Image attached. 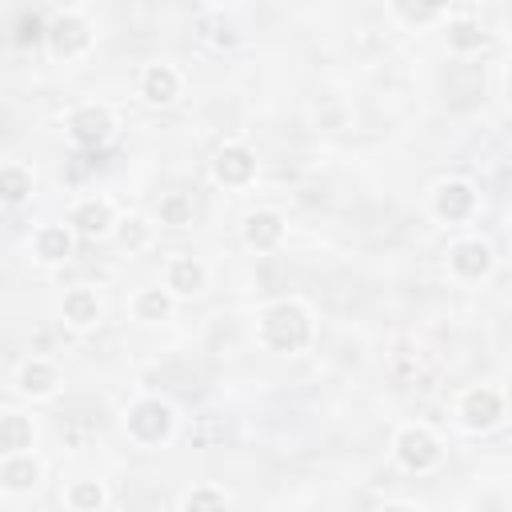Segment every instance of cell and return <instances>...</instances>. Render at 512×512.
Returning a JSON list of instances; mask_svg holds the SVG:
<instances>
[{"instance_id":"obj_17","label":"cell","mask_w":512,"mask_h":512,"mask_svg":"<svg viewBox=\"0 0 512 512\" xmlns=\"http://www.w3.org/2000/svg\"><path fill=\"white\" fill-rule=\"evenodd\" d=\"M28 248H32V260H36V264L56 268V264H64V260L72 256V248H76V232L68 228V220H52V224H40V228L32 232Z\"/></svg>"},{"instance_id":"obj_24","label":"cell","mask_w":512,"mask_h":512,"mask_svg":"<svg viewBox=\"0 0 512 512\" xmlns=\"http://www.w3.org/2000/svg\"><path fill=\"white\" fill-rule=\"evenodd\" d=\"M228 504H232V492H228L224 484H212V480L192 484V488L180 492V500H176V508H184V512H212V508H228Z\"/></svg>"},{"instance_id":"obj_10","label":"cell","mask_w":512,"mask_h":512,"mask_svg":"<svg viewBox=\"0 0 512 512\" xmlns=\"http://www.w3.org/2000/svg\"><path fill=\"white\" fill-rule=\"evenodd\" d=\"M496 268V252L488 240L480 236H468V240H456L452 252H448V272L460 280V284H480L488 280Z\"/></svg>"},{"instance_id":"obj_2","label":"cell","mask_w":512,"mask_h":512,"mask_svg":"<svg viewBox=\"0 0 512 512\" xmlns=\"http://www.w3.org/2000/svg\"><path fill=\"white\" fill-rule=\"evenodd\" d=\"M124 432L140 448H164L176 432V408L164 396H140L124 408Z\"/></svg>"},{"instance_id":"obj_20","label":"cell","mask_w":512,"mask_h":512,"mask_svg":"<svg viewBox=\"0 0 512 512\" xmlns=\"http://www.w3.org/2000/svg\"><path fill=\"white\" fill-rule=\"evenodd\" d=\"M32 188H36V176H32L28 164H20V160H4L0 164V204L16 208V204H24L32 196Z\"/></svg>"},{"instance_id":"obj_16","label":"cell","mask_w":512,"mask_h":512,"mask_svg":"<svg viewBox=\"0 0 512 512\" xmlns=\"http://www.w3.org/2000/svg\"><path fill=\"white\" fill-rule=\"evenodd\" d=\"M284 232H288V224H284V212H276V208H252L240 224V240L252 252H276L284 244Z\"/></svg>"},{"instance_id":"obj_6","label":"cell","mask_w":512,"mask_h":512,"mask_svg":"<svg viewBox=\"0 0 512 512\" xmlns=\"http://www.w3.org/2000/svg\"><path fill=\"white\" fill-rule=\"evenodd\" d=\"M476 208H480V192L464 176H448L428 192V212L440 224H464L476 216Z\"/></svg>"},{"instance_id":"obj_25","label":"cell","mask_w":512,"mask_h":512,"mask_svg":"<svg viewBox=\"0 0 512 512\" xmlns=\"http://www.w3.org/2000/svg\"><path fill=\"white\" fill-rule=\"evenodd\" d=\"M192 216H196V204H192V196L188 192H160V200H156V224H164V228H188L192 224Z\"/></svg>"},{"instance_id":"obj_7","label":"cell","mask_w":512,"mask_h":512,"mask_svg":"<svg viewBox=\"0 0 512 512\" xmlns=\"http://www.w3.org/2000/svg\"><path fill=\"white\" fill-rule=\"evenodd\" d=\"M112 132H116V112H112L108 104L88 100V104H76V108L64 116V136H68L76 148H100V144L112 140Z\"/></svg>"},{"instance_id":"obj_21","label":"cell","mask_w":512,"mask_h":512,"mask_svg":"<svg viewBox=\"0 0 512 512\" xmlns=\"http://www.w3.org/2000/svg\"><path fill=\"white\" fill-rule=\"evenodd\" d=\"M36 444V420L8 408L0 412V452H24Z\"/></svg>"},{"instance_id":"obj_23","label":"cell","mask_w":512,"mask_h":512,"mask_svg":"<svg viewBox=\"0 0 512 512\" xmlns=\"http://www.w3.org/2000/svg\"><path fill=\"white\" fill-rule=\"evenodd\" d=\"M112 236H116L120 248H128V252H144V248L152 244V236H156V224H152L148 216H140V212H128V216H116Z\"/></svg>"},{"instance_id":"obj_27","label":"cell","mask_w":512,"mask_h":512,"mask_svg":"<svg viewBox=\"0 0 512 512\" xmlns=\"http://www.w3.org/2000/svg\"><path fill=\"white\" fill-rule=\"evenodd\" d=\"M208 4H240V0H208Z\"/></svg>"},{"instance_id":"obj_4","label":"cell","mask_w":512,"mask_h":512,"mask_svg":"<svg viewBox=\"0 0 512 512\" xmlns=\"http://www.w3.org/2000/svg\"><path fill=\"white\" fill-rule=\"evenodd\" d=\"M456 424L464 432H492L504 424L508 416V404H504V392L496 384H472L456 396Z\"/></svg>"},{"instance_id":"obj_8","label":"cell","mask_w":512,"mask_h":512,"mask_svg":"<svg viewBox=\"0 0 512 512\" xmlns=\"http://www.w3.org/2000/svg\"><path fill=\"white\" fill-rule=\"evenodd\" d=\"M256 172H260V160L244 140H224L212 152V180L224 188H248Z\"/></svg>"},{"instance_id":"obj_3","label":"cell","mask_w":512,"mask_h":512,"mask_svg":"<svg viewBox=\"0 0 512 512\" xmlns=\"http://www.w3.org/2000/svg\"><path fill=\"white\" fill-rule=\"evenodd\" d=\"M392 460L408 472V476H428L440 468L444 460V444L428 424H400L392 436Z\"/></svg>"},{"instance_id":"obj_13","label":"cell","mask_w":512,"mask_h":512,"mask_svg":"<svg viewBox=\"0 0 512 512\" xmlns=\"http://www.w3.org/2000/svg\"><path fill=\"white\" fill-rule=\"evenodd\" d=\"M44 484V464L32 448L0 452V492L4 496H32Z\"/></svg>"},{"instance_id":"obj_22","label":"cell","mask_w":512,"mask_h":512,"mask_svg":"<svg viewBox=\"0 0 512 512\" xmlns=\"http://www.w3.org/2000/svg\"><path fill=\"white\" fill-rule=\"evenodd\" d=\"M388 12L408 28H428L448 12V0H388Z\"/></svg>"},{"instance_id":"obj_5","label":"cell","mask_w":512,"mask_h":512,"mask_svg":"<svg viewBox=\"0 0 512 512\" xmlns=\"http://www.w3.org/2000/svg\"><path fill=\"white\" fill-rule=\"evenodd\" d=\"M44 44L56 60H84L96 48V28L80 12H56L44 24Z\"/></svg>"},{"instance_id":"obj_26","label":"cell","mask_w":512,"mask_h":512,"mask_svg":"<svg viewBox=\"0 0 512 512\" xmlns=\"http://www.w3.org/2000/svg\"><path fill=\"white\" fill-rule=\"evenodd\" d=\"M444 40H448V48H452V52H476V48L484 44V32H480V24H476V20L456 16V20H448V24H444Z\"/></svg>"},{"instance_id":"obj_1","label":"cell","mask_w":512,"mask_h":512,"mask_svg":"<svg viewBox=\"0 0 512 512\" xmlns=\"http://www.w3.org/2000/svg\"><path fill=\"white\" fill-rule=\"evenodd\" d=\"M316 340V316L300 296H280L256 316V344L272 356H296Z\"/></svg>"},{"instance_id":"obj_15","label":"cell","mask_w":512,"mask_h":512,"mask_svg":"<svg viewBox=\"0 0 512 512\" xmlns=\"http://www.w3.org/2000/svg\"><path fill=\"white\" fill-rule=\"evenodd\" d=\"M60 320H64L72 332H92V328H100V320H104V300H100V292H96L92 284H72V288L64 292V300H60Z\"/></svg>"},{"instance_id":"obj_11","label":"cell","mask_w":512,"mask_h":512,"mask_svg":"<svg viewBox=\"0 0 512 512\" xmlns=\"http://www.w3.org/2000/svg\"><path fill=\"white\" fill-rule=\"evenodd\" d=\"M160 284L176 296V300H192L208 288V264L192 252H172L160 268Z\"/></svg>"},{"instance_id":"obj_9","label":"cell","mask_w":512,"mask_h":512,"mask_svg":"<svg viewBox=\"0 0 512 512\" xmlns=\"http://www.w3.org/2000/svg\"><path fill=\"white\" fill-rule=\"evenodd\" d=\"M136 92H140L144 104L168 108V104H176V100L184 96V72H180L176 64H168V60H152V64L140 68Z\"/></svg>"},{"instance_id":"obj_14","label":"cell","mask_w":512,"mask_h":512,"mask_svg":"<svg viewBox=\"0 0 512 512\" xmlns=\"http://www.w3.org/2000/svg\"><path fill=\"white\" fill-rule=\"evenodd\" d=\"M116 204L108 196H80L72 208H68V228L84 240H104L112 236V224H116Z\"/></svg>"},{"instance_id":"obj_12","label":"cell","mask_w":512,"mask_h":512,"mask_svg":"<svg viewBox=\"0 0 512 512\" xmlns=\"http://www.w3.org/2000/svg\"><path fill=\"white\" fill-rule=\"evenodd\" d=\"M12 384L28 400H52L60 392L64 376H60V364L52 356H24L16 364V372H12Z\"/></svg>"},{"instance_id":"obj_18","label":"cell","mask_w":512,"mask_h":512,"mask_svg":"<svg viewBox=\"0 0 512 512\" xmlns=\"http://www.w3.org/2000/svg\"><path fill=\"white\" fill-rule=\"evenodd\" d=\"M172 308H176V296H172L164 284L136 288L132 300H128V312H132V320H140V324H160V320L172 316Z\"/></svg>"},{"instance_id":"obj_19","label":"cell","mask_w":512,"mask_h":512,"mask_svg":"<svg viewBox=\"0 0 512 512\" xmlns=\"http://www.w3.org/2000/svg\"><path fill=\"white\" fill-rule=\"evenodd\" d=\"M64 508L72 512H100L112 504V492L104 488V480H68L64 492H60Z\"/></svg>"}]
</instances>
